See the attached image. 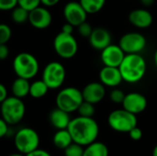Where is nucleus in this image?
I'll return each instance as SVG.
<instances>
[{
  "label": "nucleus",
  "instance_id": "obj_39",
  "mask_svg": "<svg viewBox=\"0 0 157 156\" xmlns=\"http://www.w3.org/2000/svg\"><path fill=\"white\" fill-rule=\"evenodd\" d=\"M59 2H60V0H40V4L46 7L53 6L57 5Z\"/></svg>",
  "mask_w": 157,
  "mask_h": 156
},
{
  "label": "nucleus",
  "instance_id": "obj_36",
  "mask_svg": "<svg viewBox=\"0 0 157 156\" xmlns=\"http://www.w3.org/2000/svg\"><path fill=\"white\" fill-rule=\"evenodd\" d=\"M26 156H52V154L49 152H47L46 150H42V149L38 148L35 151L26 154Z\"/></svg>",
  "mask_w": 157,
  "mask_h": 156
},
{
  "label": "nucleus",
  "instance_id": "obj_2",
  "mask_svg": "<svg viewBox=\"0 0 157 156\" xmlns=\"http://www.w3.org/2000/svg\"><path fill=\"white\" fill-rule=\"evenodd\" d=\"M119 69L123 81L130 84L138 83L145 75L146 62L140 53L125 54Z\"/></svg>",
  "mask_w": 157,
  "mask_h": 156
},
{
  "label": "nucleus",
  "instance_id": "obj_23",
  "mask_svg": "<svg viewBox=\"0 0 157 156\" xmlns=\"http://www.w3.org/2000/svg\"><path fill=\"white\" fill-rule=\"evenodd\" d=\"M49 87L48 86L45 84V82L41 79V80H36L34 82H32L30 84V87H29V96L32 98H41L43 97H45L49 91Z\"/></svg>",
  "mask_w": 157,
  "mask_h": 156
},
{
  "label": "nucleus",
  "instance_id": "obj_40",
  "mask_svg": "<svg viewBox=\"0 0 157 156\" xmlns=\"http://www.w3.org/2000/svg\"><path fill=\"white\" fill-rule=\"evenodd\" d=\"M142 5L145 7H149V6H152L155 3V0H140Z\"/></svg>",
  "mask_w": 157,
  "mask_h": 156
},
{
  "label": "nucleus",
  "instance_id": "obj_25",
  "mask_svg": "<svg viewBox=\"0 0 157 156\" xmlns=\"http://www.w3.org/2000/svg\"><path fill=\"white\" fill-rule=\"evenodd\" d=\"M29 11L23 8L22 6H17L11 10V19L16 24H24L29 20Z\"/></svg>",
  "mask_w": 157,
  "mask_h": 156
},
{
  "label": "nucleus",
  "instance_id": "obj_4",
  "mask_svg": "<svg viewBox=\"0 0 157 156\" xmlns=\"http://www.w3.org/2000/svg\"><path fill=\"white\" fill-rule=\"evenodd\" d=\"M13 70L17 77L30 80L34 78L40 69L37 58L29 52H20L13 60Z\"/></svg>",
  "mask_w": 157,
  "mask_h": 156
},
{
  "label": "nucleus",
  "instance_id": "obj_29",
  "mask_svg": "<svg viewBox=\"0 0 157 156\" xmlns=\"http://www.w3.org/2000/svg\"><path fill=\"white\" fill-rule=\"evenodd\" d=\"M125 97V94L123 93V91H121V89H113L110 94H109V98L113 103L116 104H122L123 100Z\"/></svg>",
  "mask_w": 157,
  "mask_h": 156
},
{
  "label": "nucleus",
  "instance_id": "obj_26",
  "mask_svg": "<svg viewBox=\"0 0 157 156\" xmlns=\"http://www.w3.org/2000/svg\"><path fill=\"white\" fill-rule=\"evenodd\" d=\"M95 111H96L95 105L85 100L81 103V105L77 109L79 116L86 117V118H93V116L95 115Z\"/></svg>",
  "mask_w": 157,
  "mask_h": 156
},
{
  "label": "nucleus",
  "instance_id": "obj_15",
  "mask_svg": "<svg viewBox=\"0 0 157 156\" xmlns=\"http://www.w3.org/2000/svg\"><path fill=\"white\" fill-rule=\"evenodd\" d=\"M82 95L85 101L95 105L103 100L106 96V88L100 82H91L83 88Z\"/></svg>",
  "mask_w": 157,
  "mask_h": 156
},
{
  "label": "nucleus",
  "instance_id": "obj_18",
  "mask_svg": "<svg viewBox=\"0 0 157 156\" xmlns=\"http://www.w3.org/2000/svg\"><path fill=\"white\" fill-rule=\"evenodd\" d=\"M88 40L91 47L96 50L102 51L107 46L111 44V35L109 31L104 28H96L93 29Z\"/></svg>",
  "mask_w": 157,
  "mask_h": 156
},
{
  "label": "nucleus",
  "instance_id": "obj_31",
  "mask_svg": "<svg viewBox=\"0 0 157 156\" xmlns=\"http://www.w3.org/2000/svg\"><path fill=\"white\" fill-rule=\"evenodd\" d=\"M77 29H78V33L80 34V36L87 38V39L89 38V36L91 35V33L93 31L92 26L88 22H86V21H85L82 24H80L77 27Z\"/></svg>",
  "mask_w": 157,
  "mask_h": 156
},
{
  "label": "nucleus",
  "instance_id": "obj_41",
  "mask_svg": "<svg viewBox=\"0 0 157 156\" xmlns=\"http://www.w3.org/2000/svg\"><path fill=\"white\" fill-rule=\"evenodd\" d=\"M154 62H155V67L157 69V50L155 51V54H154Z\"/></svg>",
  "mask_w": 157,
  "mask_h": 156
},
{
  "label": "nucleus",
  "instance_id": "obj_10",
  "mask_svg": "<svg viewBox=\"0 0 157 156\" xmlns=\"http://www.w3.org/2000/svg\"><path fill=\"white\" fill-rule=\"evenodd\" d=\"M145 37L139 32H128L121 36L119 41L120 47L125 54L140 53L146 47Z\"/></svg>",
  "mask_w": 157,
  "mask_h": 156
},
{
  "label": "nucleus",
  "instance_id": "obj_24",
  "mask_svg": "<svg viewBox=\"0 0 157 156\" xmlns=\"http://www.w3.org/2000/svg\"><path fill=\"white\" fill-rule=\"evenodd\" d=\"M79 3L87 14H96L104 7L106 0H79Z\"/></svg>",
  "mask_w": 157,
  "mask_h": 156
},
{
  "label": "nucleus",
  "instance_id": "obj_21",
  "mask_svg": "<svg viewBox=\"0 0 157 156\" xmlns=\"http://www.w3.org/2000/svg\"><path fill=\"white\" fill-rule=\"evenodd\" d=\"M52 143L56 148L64 150L73 143V139L67 129L57 130V131L54 133L52 137Z\"/></svg>",
  "mask_w": 157,
  "mask_h": 156
},
{
  "label": "nucleus",
  "instance_id": "obj_43",
  "mask_svg": "<svg viewBox=\"0 0 157 156\" xmlns=\"http://www.w3.org/2000/svg\"><path fill=\"white\" fill-rule=\"evenodd\" d=\"M153 156H157V145H155V147L153 150Z\"/></svg>",
  "mask_w": 157,
  "mask_h": 156
},
{
  "label": "nucleus",
  "instance_id": "obj_7",
  "mask_svg": "<svg viewBox=\"0 0 157 156\" xmlns=\"http://www.w3.org/2000/svg\"><path fill=\"white\" fill-rule=\"evenodd\" d=\"M108 123L113 131L128 133L132 129L137 126V117L124 108L116 109L109 113Z\"/></svg>",
  "mask_w": 157,
  "mask_h": 156
},
{
  "label": "nucleus",
  "instance_id": "obj_6",
  "mask_svg": "<svg viewBox=\"0 0 157 156\" xmlns=\"http://www.w3.org/2000/svg\"><path fill=\"white\" fill-rule=\"evenodd\" d=\"M84 101L82 90H79L74 86H68L59 91L55 98L56 107L72 113L77 111L79 106Z\"/></svg>",
  "mask_w": 157,
  "mask_h": 156
},
{
  "label": "nucleus",
  "instance_id": "obj_27",
  "mask_svg": "<svg viewBox=\"0 0 157 156\" xmlns=\"http://www.w3.org/2000/svg\"><path fill=\"white\" fill-rule=\"evenodd\" d=\"M84 149V146L73 142L68 147L63 150L64 156H83Z\"/></svg>",
  "mask_w": 157,
  "mask_h": 156
},
{
  "label": "nucleus",
  "instance_id": "obj_30",
  "mask_svg": "<svg viewBox=\"0 0 157 156\" xmlns=\"http://www.w3.org/2000/svg\"><path fill=\"white\" fill-rule=\"evenodd\" d=\"M40 5V0H17V6L30 11Z\"/></svg>",
  "mask_w": 157,
  "mask_h": 156
},
{
  "label": "nucleus",
  "instance_id": "obj_13",
  "mask_svg": "<svg viewBox=\"0 0 157 156\" xmlns=\"http://www.w3.org/2000/svg\"><path fill=\"white\" fill-rule=\"evenodd\" d=\"M125 57V52L118 44H109L101 51L100 58L105 66L119 67Z\"/></svg>",
  "mask_w": 157,
  "mask_h": 156
},
{
  "label": "nucleus",
  "instance_id": "obj_9",
  "mask_svg": "<svg viewBox=\"0 0 157 156\" xmlns=\"http://www.w3.org/2000/svg\"><path fill=\"white\" fill-rule=\"evenodd\" d=\"M66 77L64 66L59 62H51L43 69L42 80L50 89L60 88Z\"/></svg>",
  "mask_w": 157,
  "mask_h": 156
},
{
  "label": "nucleus",
  "instance_id": "obj_32",
  "mask_svg": "<svg viewBox=\"0 0 157 156\" xmlns=\"http://www.w3.org/2000/svg\"><path fill=\"white\" fill-rule=\"evenodd\" d=\"M17 6V0H0L1 11H11Z\"/></svg>",
  "mask_w": 157,
  "mask_h": 156
},
{
  "label": "nucleus",
  "instance_id": "obj_38",
  "mask_svg": "<svg viewBox=\"0 0 157 156\" xmlns=\"http://www.w3.org/2000/svg\"><path fill=\"white\" fill-rule=\"evenodd\" d=\"M74 26L70 23H65L63 25L62 27V31L63 32H65V33H69V34H73V31H74Z\"/></svg>",
  "mask_w": 157,
  "mask_h": 156
},
{
  "label": "nucleus",
  "instance_id": "obj_22",
  "mask_svg": "<svg viewBox=\"0 0 157 156\" xmlns=\"http://www.w3.org/2000/svg\"><path fill=\"white\" fill-rule=\"evenodd\" d=\"M108 146L101 142L95 141L84 149L83 156H109Z\"/></svg>",
  "mask_w": 157,
  "mask_h": 156
},
{
  "label": "nucleus",
  "instance_id": "obj_37",
  "mask_svg": "<svg viewBox=\"0 0 157 156\" xmlns=\"http://www.w3.org/2000/svg\"><path fill=\"white\" fill-rule=\"evenodd\" d=\"M7 89L6 87L0 83V104L7 97Z\"/></svg>",
  "mask_w": 157,
  "mask_h": 156
},
{
  "label": "nucleus",
  "instance_id": "obj_42",
  "mask_svg": "<svg viewBox=\"0 0 157 156\" xmlns=\"http://www.w3.org/2000/svg\"><path fill=\"white\" fill-rule=\"evenodd\" d=\"M8 156H26V155H25V154H21V153H19V152H17V153L11 154H9Z\"/></svg>",
  "mask_w": 157,
  "mask_h": 156
},
{
  "label": "nucleus",
  "instance_id": "obj_19",
  "mask_svg": "<svg viewBox=\"0 0 157 156\" xmlns=\"http://www.w3.org/2000/svg\"><path fill=\"white\" fill-rule=\"evenodd\" d=\"M71 120L72 119L70 117V113H68L57 107H56V108L52 109L49 115L50 123L56 130L67 129Z\"/></svg>",
  "mask_w": 157,
  "mask_h": 156
},
{
  "label": "nucleus",
  "instance_id": "obj_1",
  "mask_svg": "<svg viewBox=\"0 0 157 156\" xmlns=\"http://www.w3.org/2000/svg\"><path fill=\"white\" fill-rule=\"evenodd\" d=\"M67 130L73 142L84 147L94 143L99 134V126L93 118L78 116L72 119Z\"/></svg>",
  "mask_w": 157,
  "mask_h": 156
},
{
  "label": "nucleus",
  "instance_id": "obj_33",
  "mask_svg": "<svg viewBox=\"0 0 157 156\" xmlns=\"http://www.w3.org/2000/svg\"><path fill=\"white\" fill-rule=\"evenodd\" d=\"M128 133H129L130 138L133 141H140L143 138V131L138 126L132 129Z\"/></svg>",
  "mask_w": 157,
  "mask_h": 156
},
{
  "label": "nucleus",
  "instance_id": "obj_12",
  "mask_svg": "<svg viewBox=\"0 0 157 156\" xmlns=\"http://www.w3.org/2000/svg\"><path fill=\"white\" fill-rule=\"evenodd\" d=\"M29 24L38 29H44L51 26L52 22V16L46 6H37L29 13Z\"/></svg>",
  "mask_w": 157,
  "mask_h": 156
},
{
  "label": "nucleus",
  "instance_id": "obj_8",
  "mask_svg": "<svg viewBox=\"0 0 157 156\" xmlns=\"http://www.w3.org/2000/svg\"><path fill=\"white\" fill-rule=\"evenodd\" d=\"M53 49L59 57L71 59L77 53L78 43L73 34L61 31L53 40Z\"/></svg>",
  "mask_w": 157,
  "mask_h": 156
},
{
  "label": "nucleus",
  "instance_id": "obj_11",
  "mask_svg": "<svg viewBox=\"0 0 157 156\" xmlns=\"http://www.w3.org/2000/svg\"><path fill=\"white\" fill-rule=\"evenodd\" d=\"M63 17L67 23L72 24L74 27H78L83 22L86 21L87 13L79 2H68L63 7Z\"/></svg>",
  "mask_w": 157,
  "mask_h": 156
},
{
  "label": "nucleus",
  "instance_id": "obj_20",
  "mask_svg": "<svg viewBox=\"0 0 157 156\" xmlns=\"http://www.w3.org/2000/svg\"><path fill=\"white\" fill-rule=\"evenodd\" d=\"M29 80L21 77H17L11 85V92L14 97L23 99L28 95H29Z\"/></svg>",
  "mask_w": 157,
  "mask_h": 156
},
{
  "label": "nucleus",
  "instance_id": "obj_28",
  "mask_svg": "<svg viewBox=\"0 0 157 156\" xmlns=\"http://www.w3.org/2000/svg\"><path fill=\"white\" fill-rule=\"evenodd\" d=\"M11 28L5 23H0V44H6L11 39Z\"/></svg>",
  "mask_w": 157,
  "mask_h": 156
},
{
  "label": "nucleus",
  "instance_id": "obj_14",
  "mask_svg": "<svg viewBox=\"0 0 157 156\" xmlns=\"http://www.w3.org/2000/svg\"><path fill=\"white\" fill-rule=\"evenodd\" d=\"M122 107L127 111L137 115L145 110L147 107V99L141 93L132 92L125 95L124 100L122 102Z\"/></svg>",
  "mask_w": 157,
  "mask_h": 156
},
{
  "label": "nucleus",
  "instance_id": "obj_35",
  "mask_svg": "<svg viewBox=\"0 0 157 156\" xmlns=\"http://www.w3.org/2000/svg\"><path fill=\"white\" fill-rule=\"evenodd\" d=\"M9 55V49L6 44H0V61L6 60Z\"/></svg>",
  "mask_w": 157,
  "mask_h": 156
},
{
  "label": "nucleus",
  "instance_id": "obj_5",
  "mask_svg": "<svg viewBox=\"0 0 157 156\" xmlns=\"http://www.w3.org/2000/svg\"><path fill=\"white\" fill-rule=\"evenodd\" d=\"M14 145L17 152L26 155L39 148L40 136L32 128H21L14 136Z\"/></svg>",
  "mask_w": 157,
  "mask_h": 156
},
{
  "label": "nucleus",
  "instance_id": "obj_34",
  "mask_svg": "<svg viewBox=\"0 0 157 156\" xmlns=\"http://www.w3.org/2000/svg\"><path fill=\"white\" fill-rule=\"evenodd\" d=\"M8 124L2 119L0 118V139L4 138L7 132H8Z\"/></svg>",
  "mask_w": 157,
  "mask_h": 156
},
{
  "label": "nucleus",
  "instance_id": "obj_16",
  "mask_svg": "<svg viewBox=\"0 0 157 156\" xmlns=\"http://www.w3.org/2000/svg\"><path fill=\"white\" fill-rule=\"evenodd\" d=\"M130 23L137 29H147L154 21L152 13L145 8H136L128 16Z\"/></svg>",
  "mask_w": 157,
  "mask_h": 156
},
{
  "label": "nucleus",
  "instance_id": "obj_17",
  "mask_svg": "<svg viewBox=\"0 0 157 156\" xmlns=\"http://www.w3.org/2000/svg\"><path fill=\"white\" fill-rule=\"evenodd\" d=\"M99 80L101 84L108 87H117L123 81L119 67L105 65L99 72Z\"/></svg>",
  "mask_w": 157,
  "mask_h": 156
},
{
  "label": "nucleus",
  "instance_id": "obj_3",
  "mask_svg": "<svg viewBox=\"0 0 157 156\" xmlns=\"http://www.w3.org/2000/svg\"><path fill=\"white\" fill-rule=\"evenodd\" d=\"M0 105L1 118L9 126L17 125L23 120L26 107L21 98L14 96L7 97Z\"/></svg>",
  "mask_w": 157,
  "mask_h": 156
}]
</instances>
